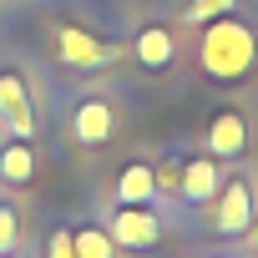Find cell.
Returning a JSON list of instances; mask_svg holds the SVG:
<instances>
[{
	"instance_id": "cell-4",
	"label": "cell",
	"mask_w": 258,
	"mask_h": 258,
	"mask_svg": "<svg viewBox=\"0 0 258 258\" xmlns=\"http://www.w3.org/2000/svg\"><path fill=\"white\" fill-rule=\"evenodd\" d=\"M111 132H116V111L106 106V101H81L76 111H71V137L76 142H86V147H101V142H111Z\"/></svg>"
},
{
	"instance_id": "cell-5",
	"label": "cell",
	"mask_w": 258,
	"mask_h": 258,
	"mask_svg": "<svg viewBox=\"0 0 258 258\" xmlns=\"http://www.w3.org/2000/svg\"><path fill=\"white\" fill-rule=\"evenodd\" d=\"M0 111H6L11 132H16L21 142H31V137H36V116H31V96H26V86H21V76H16V71H0Z\"/></svg>"
},
{
	"instance_id": "cell-16",
	"label": "cell",
	"mask_w": 258,
	"mask_h": 258,
	"mask_svg": "<svg viewBox=\"0 0 258 258\" xmlns=\"http://www.w3.org/2000/svg\"><path fill=\"white\" fill-rule=\"evenodd\" d=\"M248 248H253V253H258V218H253V223H248Z\"/></svg>"
},
{
	"instance_id": "cell-12",
	"label": "cell",
	"mask_w": 258,
	"mask_h": 258,
	"mask_svg": "<svg viewBox=\"0 0 258 258\" xmlns=\"http://www.w3.org/2000/svg\"><path fill=\"white\" fill-rule=\"evenodd\" d=\"M71 248H76V258H111V233L106 228H76Z\"/></svg>"
},
{
	"instance_id": "cell-3",
	"label": "cell",
	"mask_w": 258,
	"mask_h": 258,
	"mask_svg": "<svg viewBox=\"0 0 258 258\" xmlns=\"http://www.w3.org/2000/svg\"><path fill=\"white\" fill-rule=\"evenodd\" d=\"M157 233H162V223H157V213L147 203H132V208H121L111 218V243L116 248H152Z\"/></svg>"
},
{
	"instance_id": "cell-15",
	"label": "cell",
	"mask_w": 258,
	"mask_h": 258,
	"mask_svg": "<svg viewBox=\"0 0 258 258\" xmlns=\"http://www.w3.org/2000/svg\"><path fill=\"white\" fill-rule=\"evenodd\" d=\"M46 258H76V248H71V228H56V233H51Z\"/></svg>"
},
{
	"instance_id": "cell-10",
	"label": "cell",
	"mask_w": 258,
	"mask_h": 258,
	"mask_svg": "<svg viewBox=\"0 0 258 258\" xmlns=\"http://www.w3.org/2000/svg\"><path fill=\"white\" fill-rule=\"evenodd\" d=\"M132 51H137V61H142L147 71H157V66H167V61H172V36H167L162 26H147V31L137 36V46H132Z\"/></svg>"
},
{
	"instance_id": "cell-14",
	"label": "cell",
	"mask_w": 258,
	"mask_h": 258,
	"mask_svg": "<svg viewBox=\"0 0 258 258\" xmlns=\"http://www.w3.org/2000/svg\"><path fill=\"white\" fill-rule=\"evenodd\" d=\"M228 6H233V0H192V6H187V26H203V21L223 16Z\"/></svg>"
},
{
	"instance_id": "cell-9",
	"label": "cell",
	"mask_w": 258,
	"mask_h": 258,
	"mask_svg": "<svg viewBox=\"0 0 258 258\" xmlns=\"http://www.w3.org/2000/svg\"><path fill=\"white\" fill-rule=\"evenodd\" d=\"M152 192H157V167L132 162V167L116 177V203H121V208H132V203H152Z\"/></svg>"
},
{
	"instance_id": "cell-7",
	"label": "cell",
	"mask_w": 258,
	"mask_h": 258,
	"mask_svg": "<svg viewBox=\"0 0 258 258\" xmlns=\"http://www.w3.org/2000/svg\"><path fill=\"white\" fill-rule=\"evenodd\" d=\"M208 147H213V157H238L248 147V121L238 111H218L208 126Z\"/></svg>"
},
{
	"instance_id": "cell-11",
	"label": "cell",
	"mask_w": 258,
	"mask_h": 258,
	"mask_svg": "<svg viewBox=\"0 0 258 258\" xmlns=\"http://www.w3.org/2000/svg\"><path fill=\"white\" fill-rule=\"evenodd\" d=\"M0 177L6 182H31L36 177V152H31V142H11L6 152H0Z\"/></svg>"
},
{
	"instance_id": "cell-8",
	"label": "cell",
	"mask_w": 258,
	"mask_h": 258,
	"mask_svg": "<svg viewBox=\"0 0 258 258\" xmlns=\"http://www.w3.org/2000/svg\"><path fill=\"white\" fill-rule=\"evenodd\" d=\"M218 187H223V177H218V167H213L208 157H192V162L182 167V192H187V203H213Z\"/></svg>"
},
{
	"instance_id": "cell-1",
	"label": "cell",
	"mask_w": 258,
	"mask_h": 258,
	"mask_svg": "<svg viewBox=\"0 0 258 258\" xmlns=\"http://www.w3.org/2000/svg\"><path fill=\"white\" fill-rule=\"evenodd\" d=\"M253 56H258V41H253V31L238 26L233 16H223V21H213V26L203 31V66H208V76L238 81V76L253 66Z\"/></svg>"
},
{
	"instance_id": "cell-13",
	"label": "cell",
	"mask_w": 258,
	"mask_h": 258,
	"mask_svg": "<svg viewBox=\"0 0 258 258\" xmlns=\"http://www.w3.org/2000/svg\"><path fill=\"white\" fill-rule=\"evenodd\" d=\"M16 238H21V218H16V208L0 203V258L16 248Z\"/></svg>"
},
{
	"instance_id": "cell-2",
	"label": "cell",
	"mask_w": 258,
	"mask_h": 258,
	"mask_svg": "<svg viewBox=\"0 0 258 258\" xmlns=\"http://www.w3.org/2000/svg\"><path fill=\"white\" fill-rule=\"evenodd\" d=\"M248 223H253V192H248V182H243V177H233V182H223V187H218L213 228H218V233H228V238H238V233H248Z\"/></svg>"
},
{
	"instance_id": "cell-6",
	"label": "cell",
	"mask_w": 258,
	"mask_h": 258,
	"mask_svg": "<svg viewBox=\"0 0 258 258\" xmlns=\"http://www.w3.org/2000/svg\"><path fill=\"white\" fill-rule=\"evenodd\" d=\"M61 61L66 66H106V61H116L121 56V46H101L96 36H86V31H76V26H66L61 31Z\"/></svg>"
}]
</instances>
